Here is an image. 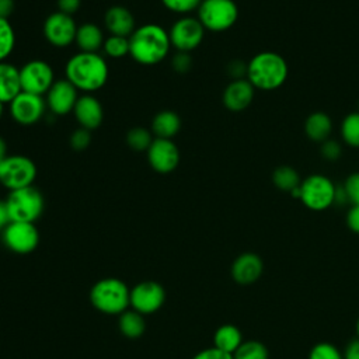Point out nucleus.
<instances>
[{"label":"nucleus","instance_id":"obj_1","mask_svg":"<svg viewBox=\"0 0 359 359\" xmlns=\"http://www.w3.org/2000/svg\"><path fill=\"white\" fill-rule=\"evenodd\" d=\"M170 48L168 31L154 22L136 27L129 36V55L139 65L153 66L163 62Z\"/></svg>","mask_w":359,"mask_h":359},{"label":"nucleus","instance_id":"obj_2","mask_svg":"<svg viewBox=\"0 0 359 359\" xmlns=\"http://www.w3.org/2000/svg\"><path fill=\"white\" fill-rule=\"evenodd\" d=\"M65 73L77 90L93 93L105 86L108 65L97 52H77L67 60Z\"/></svg>","mask_w":359,"mask_h":359},{"label":"nucleus","instance_id":"obj_3","mask_svg":"<svg viewBox=\"0 0 359 359\" xmlns=\"http://www.w3.org/2000/svg\"><path fill=\"white\" fill-rule=\"evenodd\" d=\"M289 74L287 62L273 50H262L247 63L245 79L255 90L272 91L283 86Z\"/></svg>","mask_w":359,"mask_h":359},{"label":"nucleus","instance_id":"obj_4","mask_svg":"<svg viewBox=\"0 0 359 359\" xmlns=\"http://www.w3.org/2000/svg\"><path fill=\"white\" fill-rule=\"evenodd\" d=\"M335 196L337 185L327 175L316 172L302 180L299 199L307 209L314 212L325 210L335 203Z\"/></svg>","mask_w":359,"mask_h":359},{"label":"nucleus","instance_id":"obj_5","mask_svg":"<svg viewBox=\"0 0 359 359\" xmlns=\"http://www.w3.org/2000/svg\"><path fill=\"white\" fill-rule=\"evenodd\" d=\"M6 206L10 222L34 223L43 210V196L35 187H25L10 191Z\"/></svg>","mask_w":359,"mask_h":359},{"label":"nucleus","instance_id":"obj_6","mask_svg":"<svg viewBox=\"0 0 359 359\" xmlns=\"http://www.w3.org/2000/svg\"><path fill=\"white\" fill-rule=\"evenodd\" d=\"M130 292L126 285L115 278L101 279L91 289V303L107 314H118L130 303Z\"/></svg>","mask_w":359,"mask_h":359},{"label":"nucleus","instance_id":"obj_7","mask_svg":"<svg viewBox=\"0 0 359 359\" xmlns=\"http://www.w3.org/2000/svg\"><path fill=\"white\" fill-rule=\"evenodd\" d=\"M237 18L238 7L234 0H202L198 7V20L212 32L230 29Z\"/></svg>","mask_w":359,"mask_h":359},{"label":"nucleus","instance_id":"obj_8","mask_svg":"<svg viewBox=\"0 0 359 359\" xmlns=\"http://www.w3.org/2000/svg\"><path fill=\"white\" fill-rule=\"evenodd\" d=\"M36 178V165L27 156H7L0 163V184L14 191L31 187Z\"/></svg>","mask_w":359,"mask_h":359},{"label":"nucleus","instance_id":"obj_9","mask_svg":"<svg viewBox=\"0 0 359 359\" xmlns=\"http://www.w3.org/2000/svg\"><path fill=\"white\" fill-rule=\"evenodd\" d=\"M20 81L21 91L43 95L55 83L53 69L42 59L29 60L20 69Z\"/></svg>","mask_w":359,"mask_h":359},{"label":"nucleus","instance_id":"obj_10","mask_svg":"<svg viewBox=\"0 0 359 359\" xmlns=\"http://www.w3.org/2000/svg\"><path fill=\"white\" fill-rule=\"evenodd\" d=\"M205 28L195 17H181L168 29L171 46L177 52H187L196 49L205 36Z\"/></svg>","mask_w":359,"mask_h":359},{"label":"nucleus","instance_id":"obj_11","mask_svg":"<svg viewBox=\"0 0 359 359\" xmlns=\"http://www.w3.org/2000/svg\"><path fill=\"white\" fill-rule=\"evenodd\" d=\"M77 27L73 15L55 11L49 14L43 22V36L50 45L65 48L74 42Z\"/></svg>","mask_w":359,"mask_h":359},{"label":"nucleus","instance_id":"obj_12","mask_svg":"<svg viewBox=\"0 0 359 359\" xmlns=\"http://www.w3.org/2000/svg\"><path fill=\"white\" fill-rule=\"evenodd\" d=\"M146 156L150 167L160 174L174 171L180 163L178 146L171 139L154 137L146 151Z\"/></svg>","mask_w":359,"mask_h":359},{"label":"nucleus","instance_id":"obj_13","mask_svg":"<svg viewBox=\"0 0 359 359\" xmlns=\"http://www.w3.org/2000/svg\"><path fill=\"white\" fill-rule=\"evenodd\" d=\"M46 108V102L42 95L21 91L10 102V115L20 125L36 123Z\"/></svg>","mask_w":359,"mask_h":359},{"label":"nucleus","instance_id":"obj_14","mask_svg":"<svg viewBox=\"0 0 359 359\" xmlns=\"http://www.w3.org/2000/svg\"><path fill=\"white\" fill-rule=\"evenodd\" d=\"M6 245L18 254L31 252L39 241V233L34 223L28 222H10L4 227Z\"/></svg>","mask_w":359,"mask_h":359},{"label":"nucleus","instance_id":"obj_15","mask_svg":"<svg viewBox=\"0 0 359 359\" xmlns=\"http://www.w3.org/2000/svg\"><path fill=\"white\" fill-rule=\"evenodd\" d=\"M79 90L67 80H55L49 91L45 94L46 107L55 115H66L73 111L77 100H79Z\"/></svg>","mask_w":359,"mask_h":359},{"label":"nucleus","instance_id":"obj_16","mask_svg":"<svg viewBox=\"0 0 359 359\" xmlns=\"http://www.w3.org/2000/svg\"><path fill=\"white\" fill-rule=\"evenodd\" d=\"M164 289L153 280H146L136 285L130 290V304L139 313H153L164 303Z\"/></svg>","mask_w":359,"mask_h":359},{"label":"nucleus","instance_id":"obj_17","mask_svg":"<svg viewBox=\"0 0 359 359\" xmlns=\"http://www.w3.org/2000/svg\"><path fill=\"white\" fill-rule=\"evenodd\" d=\"M255 88L244 79H236L230 81L223 91V105L231 112H241L250 107L254 100Z\"/></svg>","mask_w":359,"mask_h":359},{"label":"nucleus","instance_id":"obj_18","mask_svg":"<svg viewBox=\"0 0 359 359\" xmlns=\"http://www.w3.org/2000/svg\"><path fill=\"white\" fill-rule=\"evenodd\" d=\"M262 271L264 262L261 257L254 252H244L233 261L231 278L240 285H251L261 278Z\"/></svg>","mask_w":359,"mask_h":359},{"label":"nucleus","instance_id":"obj_19","mask_svg":"<svg viewBox=\"0 0 359 359\" xmlns=\"http://www.w3.org/2000/svg\"><path fill=\"white\" fill-rule=\"evenodd\" d=\"M73 114L80 128H84L87 130L97 129L101 125L104 118L101 102L90 94H84L79 97L73 108Z\"/></svg>","mask_w":359,"mask_h":359},{"label":"nucleus","instance_id":"obj_20","mask_svg":"<svg viewBox=\"0 0 359 359\" xmlns=\"http://www.w3.org/2000/svg\"><path fill=\"white\" fill-rule=\"evenodd\" d=\"M104 24L109 35L130 36L136 28L135 17L130 10L123 6H111L104 15Z\"/></svg>","mask_w":359,"mask_h":359},{"label":"nucleus","instance_id":"obj_21","mask_svg":"<svg viewBox=\"0 0 359 359\" xmlns=\"http://www.w3.org/2000/svg\"><path fill=\"white\" fill-rule=\"evenodd\" d=\"M21 93L20 69L7 62H0V101L11 102Z\"/></svg>","mask_w":359,"mask_h":359},{"label":"nucleus","instance_id":"obj_22","mask_svg":"<svg viewBox=\"0 0 359 359\" xmlns=\"http://www.w3.org/2000/svg\"><path fill=\"white\" fill-rule=\"evenodd\" d=\"M332 132V121L328 114L323 111L311 112L304 121V133L306 136L316 143H323L330 139Z\"/></svg>","mask_w":359,"mask_h":359},{"label":"nucleus","instance_id":"obj_23","mask_svg":"<svg viewBox=\"0 0 359 359\" xmlns=\"http://www.w3.org/2000/svg\"><path fill=\"white\" fill-rule=\"evenodd\" d=\"M104 34L101 28L93 22H84L77 27L76 39L80 52H97L104 45Z\"/></svg>","mask_w":359,"mask_h":359},{"label":"nucleus","instance_id":"obj_24","mask_svg":"<svg viewBox=\"0 0 359 359\" xmlns=\"http://www.w3.org/2000/svg\"><path fill=\"white\" fill-rule=\"evenodd\" d=\"M181 129V119L177 112L164 109L154 115L151 121V133L156 137L172 139Z\"/></svg>","mask_w":359,"mask_h":359},{"label":"nucleus","instance_id":"obj_25","mask_svg":"<svg viewBox=\"0 0 359 359\" xmlns=\"http://www.w3.org/2000/svg\"><path fill=\"white\" fill-rule=\"evenodd\" d=\"M215 348L233 355L237 348L243 344V337L240 330L233 324H224L219 327L213 335Z\"/></svg>","mask_w":359,"mask_h":359},{"label":"nucleus","instance_id":"obj_26","mask_svg":"<svg viewBox=\"0 0 359 359\" xmlns=\"http://www.w3.org/2000/svg\"><path fill=\"white\" fill-rule=\"evenodd\" d=\"M273 185L285 192H292L300 187L302 178L296 168L290 165H279L272 172Z\"/></svg>","mask_w":359,"mask_h":359},{"label":"nucleus","instance_id":"obj_27","mask_svg":"<svg viewBox=\"0 0 359 359\" xmlns=\"http://www.w3.org/2000/svg\"><path fill=\"white\" fill-rule=\"evenodd\" d=\"M341 139L351 147H359V111L345 115L341 122Z\"/></svg>","mask_w":359,"mask_h":359},{"label":"nucleus","instance_id":"obj_28","mask_svg":"<svg viewBox=\"0 0 359 359\" xmlns=\"http://www.w3.org/2000/svg\"><path fill=\"white\" fill-rule=\"evenodd\" d=\"M119 328L128 338H137L144 331V320L139 311H125L119 320Z\"/></svg>","mask_w":359,"mask_h":359},{"label":"nucleus","instance_id":"obj_29","mask_svg":"<svg viewBox=\"0 0 359 359\" xmlns=\"http://www.w3.org/2000/svg\"><path fill=\"white\" fill-rule=\"evenodd\" d=\"M233 359H269V352L262 342L250 339L237 348Z\"/></svg>","mask_w":359,"mask_h":359},{"label":"nucleus","instance_id":"obj_30","mask_svg":"<svg viewBox=\"0 0 359 359\" xmlns=\"http://www.w3.org/2000/svg\"><path fill=\"white\" fill-rule=\"evenodd\" d=\"M153 139V133L143 126L132 128L126 133V143L135 151H147Z\"/></svg>","mask_w":359,"mask_h":359},{"label":"nucleus","instance_id":"obj_31","mask_svg":"<svg viewBox=\"0 0 359 359\" xmlns=\"http://www.w3.org/2000/svg\"><path fill=\"white\" fill-rule=\"evenodd\" d=\"M15 46V32L8 18L0 17V62H4Z\"/></svg>","mask_w":359,"mask_h":359},{"label":"nucleus","instance_id":"obj_32","mask_svg":"<svg viewBox=\"0 0 359 359\" xmlns=\"http://www.w3.org/2000/svg\"><path fill=\"white\" fill-rule=\"evenodd\" d=\"M104 52L114 59L123 57L129 53V38L128 36H119V35H109L104 39L102 45Z\"/></svg>","mask_w":359,"mask_h":359},{"label":"nucleus","instance_id":"obj_33","mask_svg":"<svg viewBox=\"0 0 359 359\" xmlns=\"http://www.w3.org/2000/svg\"><path fill=\"white\" fill-rule=\"evenodd\" d=\"M309 359H344V355L335 345L330 342H320L310 349Z\"/></svg>","mask_w":359,"mask_h":359},{"label":"nucleus","instance_id":"obj_34","mask_svg":"<svg viewBox=\"0 0 359 359\" xmlns=\"http://www.w3.org/2000/svg\"><path fill=\"white\" fill-rule=\"evenodd\" d=\"M202 0H161L163 6L177 14H188L198 10Z\"/></svg>","mask_w":359,"mask_h":359},{"label":"nucleus","instance_id":"obj_35","mask_svg":"<svg viewBox=\"0 0 359 359\" xmlns=\"http://www.w3.org/2000/svg\"><path fill=\"white\" fill-rule=\"evenodd\" d=\"M348 201L352 205H359V171L352 172L342 185Z\"/></svg>","mask_w":359,"mask_h":359},{"label":"nucleus","instance_id":"obj_36","mask_svg":"<svg viewBox=\"0 0 359 359\" xmlns=\"http://www.w3.org/2000/svg\"><path fill=\"white\" fill-rule=\"evenodd\" d=\"M91 142V136H90V130L84 129V128H79L77 130H74L70 136V146L77 150V151H83L88 147Z\"/></svg>","mask_w":359,"mask_h":359},{"label":"nucleus","instance_id":"obj_37","mask_svg":"<svg viewBox=\"0 0 359 359\" xmlns=\"http://www.w3.org/2000/svg\"><path fill=\"white\" fill-rule=\"evenodd\" d=\"M320 150H321L323 158H325L328 161H335L342 154L341 144L337 140H334V139H327L325 142H323Z\"/></svg>","mask_w":359,"mask_h":359},{"label":"nucleus","instance_id":"obj_38","mask_svg":"<svg viewBox=\"0 0 359 359\" xmlns=\"http://www.w3.org/2000/svg\"><path fill=\"white\" fill-rule=\"evenodd\" d=\"M192 59L187 52H177L171 59V66L177 73H187L191 69Z\"/></svg>","mask_w":359,"mask_h":359},{"label":"nucleus","instance_id":"obj_39","mask_svg":"<svg viewBox=\"0 0 359 359\" xmlns=\"http://www.w3.org/2000/svg\"><path fill=\"white\" fill-rule=\"evenodd\" d=\"M194 359H233V355L227 353V352H223L217 348H208V349H203L199 353H196L194 356Z\"/></svg>","mask_w":359,"mask_h":359},{"label":"nucleus","instance_id":"obj_40","mask_svg":"<svg viewBox=\"0 0 359 359\" xmlns=\"http://www.w3.org/2000/svg\"><path fill=\"white\" fill-rule=\"evenodd\" d=\"M346 226L351 231L359 234V205H352L346 213Z\"/></svg>","mask_w":359,"mask_h":359},{"label":"nucleus","instance_id":"obj_41","mask_svg":"<svg viewBox=\"0 0 359 359\" xmlns=\"http://www.w3.org/2000/svg\"><path fill=\"white\" fill-rule=\"evenodd\" d=\"M81 0H57V11L73 15L80 8Z\"/></svg>","mask_w":359,"mask_h":359},{"label":"nucleus","instance_id":"obj_42","mask_svg":"<svg viewBox=\"0 0 359 359\" xmlns=\"http://www.w3.org/2000/svg\"><path fill=\"white\" fill-rule=\"evenodd\" d=\"M229 72L230 74L234 77L233 80L236 79H244V76L247 74V65L241 60H233L229 66Z\"/></svg>","mask_w":359,"mask_h":359},{"label":"nucleus","instance_id":"obj_43","mask_svg":"<svg viewBox=\"0 0 359 359\" xmlns=\"http://www.w3.org/2000/svg\"><path fill=\"white\" fill-rule=\"evenodd\" d=\"M344 359H359V338H353L348 342L344 351Z\"/></svg>","mask_w":359,"mask_h":359},{"label":"nucleus","instance_id":"obj_44","mask_svg":"<svg viewBox=\"0 0 359 359\" xmlns=\"http://www.w3.org/2000/svg\"><path fill=\"white\" fill-rule=\"evenodd\" d=\"M15 3L14 0H0V17L8 18L14 11Z\"/></svg>","mask_w":359,"mask_h":359},{"label":"nucleus","instance_id":"obj_45","mask_svg":"<svg viewBox=\"0 0 359 359\" xmlns=\"http://www.w3.org/2000/svg\"><path fill=\"white\" fill-rule=\"evenodd\" d=\"M10 223L6 201H0V229H4Z\"/></svg>","mask_w":359,"mask_h":359},{"label":"nucleus","instance_id":"obj_46","mask_svg":"<svg viewBox=\"0 0 359 359\" xmlns=\"http://www.w3.org/2000/svg\"><path fill=\"white\" fill-rule=\"evenodd\" d=\"M8 154H7V143H6V140L0 136V163L7 157Z\"/></svg>","mask_w":359,"mask_h":359},{"label":"nucleus","instance_id":"obj_47","mask_svg":"<svg viewBox=\"0 0 359 359\" xmlns=\"http://www.w3.org/2000/svg\"><path fill=\"white\" fill-rule=\"evenodd\" d=\"M3 112H4V104L0 101V118H1V115H3Z\"/></svg>","mask_w":359,"mask_h":359},{"label":"nucleus","instance_id":"obj_48","mask_svg":"<svg viewBox=\"0 0 359 359\" xmlns=\"http://www.w3.org/2000/svg\"><path fill=\"white\" fill-rule=\"evenodd\" d=\"M356 337L359 338V318H358V321H356Z\"/></svg>","mask_w":359,"mask_h":359},{"label":"nucleus","instance_id":"obj_49","mask_svg":"<svg viewBox=\"0 0 359 359\" xmlns=\"http://www.w3.org/2000/svg\"><path fill=\"white\" fill-rule=\"evenodd\" d=\"M358 111H359V109H358Z\"/></svg>","mask_w":359,"mask_h":359}]
</instances>
